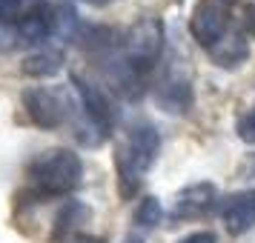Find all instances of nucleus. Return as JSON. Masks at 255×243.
Here are the masks:
<instances>
[{
    "mask_svg": "<svg viewBox=\"0 0 255 243\" xmlns=\"http://www.w3.org/2000/svg\"><path fill=\"white\" fill-rule=\"evenodd\" d=\"M161 152V135L152 123H135L129 126L115 146V172L118 192L124 200L138 195L143 177L149 172Z\"/></svg>",
    "mask_w": 255,
    "mask_h": 243,
    "instance_id": "nucleus-1",
    "label": "nucleus"
},
{
    "mask_svg": "<svg viewBox=\"0 0 255 243\" xmlns=\"http://www.w3.org/2000/svg\"><path fill=\"white\" fill-rule=\"evenodd\" d=\"M29 180L40 195L49 197L69 195L83 180V163L72 149H49L32 161Z\"/></svg>",
    "mask_w": 255,
    "mask_h": 243,
    "instance_id": "nucleus-2",
    "label": "nucleus"
},
{
    "mask_svg": "<svg viewBox=\"0 0 255 243\" xmlns=\"http://www.w3.org/2000/svg\"><path fill=\"white\" fill-rule=\"evenodd\" d=\"M163 49V23L158 17H140L129 26V32L124 35V58L129 60V66L140 75L158 63Z\"/></svg>",
    "mask_w": 255,
    "mask_h": 243,
    "instance_id": "nucleus-3",
    "label": "nucleus"
},
{
    "mask_svg": "<svg viewBox=\"0 0 255 243\" xmlns=\"http://www.w3.org/2000/svg\"><path fill=\"white\" fill-rule=\"evenodd\" d=\"M23 109L40 129H58L69 120L66 92L49 89V86H29L23 92Z\"/></svg>",
    "mask_w": 255,
    "mask_h": 243,
    "instance_id": "nucleus-4",
    "label": "nucleus"
},
{
    "mask_svg": "<svg viewBox=\"0 0 255 243\" xmlns=\"http://www.w3.org/2000/svg\"><path fill=\"white\" fill-rule=\"evenodd\" d=\"M72 86H75V92H78L83 117H86L89 126L98 132V138L109 135L118 123V112H115V106H112V100H109V94H106L101 86H95V83H89L86 78H81V75H72Z\"/></svg>",
    "mask_w": 255,
    "mask_h": 243,
    "instance_id": "nucleus-5",
    "label": "nucleus"
},
{
    "mask_svg": "<svg viewBox=\"0 0 255 243\" xmlns=\"http://www.w3.org/2000/svg\"><path fill=\"white\" fill-rule=\"evenodd\" d=\"M189 32L209 52L230 32V6L224 0H198L189 17Z\"/></svg>",
    "mask_w": 255,
    "mask_h": 243,
    "instance_id": "nucleus-6",
    "label": "nucleus"
},
{
    "mask_svg": "<svg viewBox=\"0 0 255 243\" xmlns=\"http://www.w3.org/2000/svg\"><path fill=\"white\" fill-rule=\"evenodd\" d=\"M221 220L230 235H247L255 226V189H241V192H232L224 200L221 209Z\"/></svg>",
    "mask_w": 255,
    "mask_h": 243,
    "instance_id": "nucleus-7",
    "label": "nucleus"
},
{
    "mask_svg": "<svg viewBox=\"0 0 255 243\" xmlns=\"http://www.w3.org/2000/svg\"><path fill=\"white\" fill-rule=\"evenodd\" d=\"M215 183H192L186 186L184 192H178L175 197V206H172V220H195L201 215H207L209 209L215 206Z\"/></svg>",
    "mask_w": 255,
    "mask_h": 243,
    "instance_id": "nucleus-8",
    "label": "nucleus"
},
{
    "mask_svg": "<svg viewBox=\"0 0 255 243\" xmlns=\"http://www.w3.org/2000/svg\"><path fill=\"white\" fill-rule=\"evenodd\" d=\"M158 103L163 106V112L169 115H184L192 106V86L184 75H166L158 86Z\"/></svg>",
    "mask_w": 255,
    "mask_h": 243,
    "instance_id": "nucleus-9",
    "label": "nucleus"
},
{
    "mask_svg": "<svg viewBox=\"0 0 255 243\" xmlns=\"http://www.w3.org/2000/svg\"><path fill=\"white\" fill-rule=\"evenodd\" d=\"M209 58L221 69H238L250 58V40L241 32H227L215 46L209 49Z\"/></svg>",
    "mask_w": 255,
    "mask_h": 243,
    "instance_id": "nucleus-10",
    "label": "nucleus"
},
{
    "mask_svg": "<svg viewBox=\"0 0 255 243\" xmlns=\"http://www.w3.org/2000/svg\"><path fill=\"white\" fill-rule=\"evenodd\" d=\"M20 69H23L26 78H37V81L55 78L63 69V52L60 49H37L29 58H23V66Z\"/></svg>",
    "mask_w": 255,
    "mask_h": 243,
    "instance_id": "nucleus-11",
    "label": "nucleus"
},
{
    "mask_svg": "<svg viewBox=\"0 0 255 243\" xmlns=\"http://www.w3.org/2000/svg\"><path fill=\"white\" fill-rule=\"evenodd\" d=\"M43 0H0V35H12L17 20H23L26 14Z\"/></svg>",
    "mask_w": 255,
    "mask_h": 243,
    "instance_id": "nucleus-12",
    "label": "nucleus"
},
{
    "mask_svg": "<svg viewBox=\"0 0 255 243\" xmlns=\"http://www.w3.org/2000/svg\"><path fill=\"white\" fill-rule=\"evenodd\" d=\"M89 218V209L81 206V203H75V200H69L66 206H63V212L58 215V220H55V241L58 238H63V235H69L78 223H83V220Z\"/></svg>",
    "mask_w": 255,
    "mask_h": 243,
    "instance_id": "nucleus-13",
    "label": "nucleus"
},
{
    "mask_svg": "<svg viewBox=\"0 0 255 243\" xmlns=\"http://www.w3.org/2000/svg\"><path fill=\"white\" fill-rule=\"evenodd\" d=\"M161 218H163V209H161V203H158V197H152V195H146L138 203V209H135V223H138L140 229L158 226Z\"/></svg>",
    "mask_w": 255,
    "mask_h": 243,
    "instance_id": "nucleus-14",
    "label": "nucleus"
},
{
    "mask_svg": "<svg viewBox=\"0 0 255 243\" xmlns=\"http://www.w3.org/2000/svg\"><path fill=\"white\" fill-rule=\"evenodd\" d=\"M238 138H241L244 143H255V103H253V109H250L247 115H241V120H238Z\"/></svg>",
    "mask_w": 255,
    "mask_h": 243,
    "instance_id": "nucleus-15",
    "label": "nucleus"
},
{
    "mask_svg": "<svg viewBox=\"0 0 255 243\" xmlns=\"http://www.w3.org/2000/svg\"><path fill=\"white\" fill-rule=\"evenodd\" d=\"M178 243H218V241H215V235H212V232H192V235L181 238Z\"/></svg>",
    "mask_w": 255,
    "mask_h": 243,
    "instance_id": "nucleus-16",
    "label": "nucleus"
},
{
    "mask_svg": "<svg viewBox=\"0 0 255 243\" xmlns=\"http://www.w3.org/2000/svg\"><path fill=\"white\" fill-rule=\"evenodd\" d=\"M247 32L255 37V6H250V9H247Z\"/></svg>",
    "mask_w": 255,
    "mask_h": 243,
    "instance_id": "nucleus-17",
    "label": "nucleus"
},
{
    "mask_svg": "<svg viewBox=\"0 0 255 243\" xmlns=\"http://www.w3.org/2000/svg\"><path fill=\"white\" fill-rule=\"evenodd\" d=\"M72 243H104V241H98V238H75Z\"/></svg>",
    "mask_w": 255,
    "mask_h": 243,
    "instance_id": "nucleus-18",
    "label": "nucleus"
},
{
    "mask_svg": "<svg viewBox=\"0 0 255 243\" xmlns=\"http://www.w3.org/2000/svg\"><path fill=\"white\" fill-rule=\"evenodd\" d=\"M124 243H143V241H140V238H127Z\"/></svg>",
    "mask_w": 255,
    "mask_h": 243,
    "instance_id": "nucleus-19",
    "label": "nucleus"
},
{
    "mask_svg": "<svg viewBox=\"0 0 255 243\" xmlns=\"http://www.w3.org/2000/svg\"><path fill=\"white\" fill-rule=\"evenodd\" d=\"M89 3H95V6H104V3H109V0H89Z\"/></svg>",
    "mask_w": 255,
    "mask_h": 243,
    "instance_id": "nucleus-20",
    "label": "nucleus"
},
{
    "mask_svg": "<svg viewBox=\"0 0 255 243\" xmlns=\"http://www.w3.org/2000/svg\"><path fill=\"white\" fill-rule=\"evenodd\" d=\"M224 3H227V6H230V3H235V0H224Z\"/></svg>",
    "mask_w": 255,
    "mask_h": 243,
    "instance_id": "nucleus-21",
    "label": "nucleus"
}]
</instances>
